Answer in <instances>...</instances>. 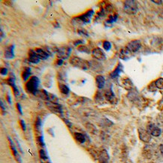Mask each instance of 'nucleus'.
<instances>
[{
    "mask_svg": "<svg viewBox=\"0 0 163 163\" xmlns=\"http://www.w3.org/2000/svg\"><path fill=\"white\" fill-rule=\"evenodd\" d=\"M40 84V80L37 76H32L29 79L26 84V91L31 94H36L38 92V86Z\"/></svg>",
    "mask_w": 163,
    "mask_h": 163,
    "instance_id": "f257e3e1",
    "label": "nucleus"
},
{
    "mask_svg": "<svg viewBox=\"0 0 163 163\" xmlns=\"http://www.w3.org/2000/svg\"><path fill=\"white\" fill-rule=\"evenodd\" d=\"M70 64L73 65L74 67L82 69H88L91 67L90 62L87 60H84L82 58H80L78 57H72L70 59Z\"/></svg>",
    "mask_w": 163,
    "mask_h": 163,
    "instance_id": "f03ea898",
    "label": "nucleus"
},
{
    "mask_svg": "<svg viewBox=\"0 0 163 163\" xmlns=\"http://www.w3.org/2000/svg\"><path fill=\"white\" fill-rule=\"evenodd\" d=\"M123 9L128 15H135L138 11V2L134 0H127L124 2Z\"/></svg>",
    "mask_w": 163,
    "mask_h": 163,
    "instance_id": "7ed1b4c3",
    "label": "nucleus"
},
{
    "mask_svg": "<svg viewBox=\"0 0 163 163\" xmlns=\"http://www.w3.org/2000/svg\"><path fill=\"white\" fill-rule=\"evenodd\" d=\"M71 48L67 47V46H64V47H60L57 49L56 50V55L59 58L64 60V59H67L69 57L71 54Z\"/></svg>",
    "mask_w": 163,
    "mask_h": 163,
    "instance_id": "20e7f679",
    "label": "nucleus"
},
{
    "mask_svg": "<svg viewBox=\"0 0 163 163\" xmlns=\"http://www.w3.org/2000/svg\"><path fill=\"white\" fill-rule=\"evenodd\" d=\"M126 49L131 53L137 52L139 49L141 48V43L139 40H132L127 44Z\"/></svg>",
    "mask_w": 163,
    "mask_h": 163,
    "instance_id": "39448f33",
    "label": "nucleus"
},
{
    "mask_svg": "<svg viewBox=\"0 0 163 163\" xmlns=\"http://www.w3.org/2000/svg\"><path fill=\"white\" fill-rule=\"evenodd\" d=\"M138 135L139 138L141 139V141H142L143 142L149 143L151 141V135L147 131V130L139 128Z\"/></svg>",
    "mask_w": 163,
    "mask_h": 163,
    "instance_id": "423d86ee",
    "label": "nucleus"
},
{
    "mask_svg": "<svg viewBox=\"0 0 163 163\" xmlns=\"http://www.w3.org/2000/svg\"><path fill=\"white\" fill-rule=\"evenodd\" d=\"M147 131L153 137H160L162 134V131L160 128L154 124H150L147 127Z\"/></svg>",
    "mask_w": 163,
    "mask_h": 163,
    "instance_id": "0eeeda50",
    "label": "nucleus"
},
{
    "mask_svg": "<svg viewBox=\"0 0 163 163\" xmlns=\"http://www.w3.org/2000/svg\"><path fill=\"white\" fill-rule=\"evenodd\" d=\"M92 55L94 58L99 60H105L106 59V56L104 51L99 48H96L92 51Z\"/></svg>",
    "mask_w": 163,
    "mask_h": 163,
    "instance_id": "6e6552de",
    "label": "nucleus"
},
{
    "mask_svg": "<svg viewBox=\"0 0 163 163\" xmlns=\"http://www.w3.org/2000/svg\"><path fill=\"white\" fill-rule=\"evenodd\" d=\"M47 106L50 110L53 111V112H55V113H57V114H62V107H61L59 103L47 102Z\"/></svg>",
    "mask_w": 163,
    "mask_h": 163,
    "instance_id": "1a4fd4ad",
    "label": "nucleus"
},
{
    "mask_svg": "<svg viewBox=\"0 0 163 163\" xmlns=\"http://www.w3.org/2000/svg\"><path fill=\"white\" fill-rule=\"evenodd\" d=\"M94 11L92 10H89L88 11H86V13L84 14V15L77 17V18L80 20V21H82L84 24H89L90 22V20H91V17L93 15Z\"/></svg>",
    "mask_w": 163,
    "mask_h": 163,
    "instance_id": "9d476101",
    "label": "nucleus"
},
{
    "mask_svg": "<svg viewBox=\"0 0 163 163\" xmlns=\"http://www.w3.org/2000/svg\"><path fill=\"white\" fill-rule=\"evenodd\" d=\"M105 98L106 101L110 102L111 103H115L116 102V98L115 97L114 92H112L111 89L106 90L105 92Z\"/></svg>",
    "mask_w": 163,
    "mask_h": 163,
    "instance_id": "9b49d317",
    "label": "nucleus"
},
{
    "mask_svg": "<svg viewBox=\"0 0 163 163\" xmlns=\"http://www.w3.org/2000/svg\"><path fill=\"white\" fill-rule=\"evenodd\" d=\"M40 60L41 59L35 52V50H30L29 52V61L32 64H38V63H39Z\"/></svg>",
    "mask_w": 163,
    "mask_h": 163,
    "instance_id": "f8f14e48",
    "label": "nucleus"
},
{
    "mask_svg": "<svg viewBox=\"0 0 163 163\" xmlns=\"http://www.w3.org/2000/svg\"><path fill=\"white\" fill-rule=\"evenodd\" d=\"M14 45L6 48L5 50V58H7V59H12L14 57Z\"/></svg>",
    "mask_w": 163,
    "mask_h": 163,
    "instance_id": "ddd939ff",
    "label": "nucleus"
},
{
    "mask_svg": "<svg viewBox=\"0 0 163 163\" xmlns=\"http://www.w3.org/2000/svg\"><path fill=\"white\" fill-rule=\"evenodd\" d=\"M35 52L36 53V54H37L38 56V58H39L41 60H46L49 57L48 53L46 52V51H45V50H43L42 49H40V48L36 49V50H35Z\"/></svg>",
    "mask_w": 163,
    "mask_h": 163,
    "instance_id": "4468645a",
    "label": "nucleus"
},
{
    "mask_svg": "<svg viewBox=\"0 0 163 163\" xmlns=\"http://www.w3.org/2000/svg\"><path fill=\"white\" fill-rule=\"evenodd\" d=\"M8 141H9L10 146H11V150H12V153H13L15 159H16V160H17V161L19 163H21V157H20V156H19L18 153H17V149H16V147H15L13 141H11V139L10 138V137H8Z\"/></svg>",
    "mask_w": 163,
    "mask_h": 163,
    "instance_id": "2eb2a0df",
    "label": "nucleus"
},
{
    "mask_svg": "<svg viewBox=\"0 0 163 163\" xmlns=\"http://www.w3.org/2000/svg\"><path fill=\"white\" fill-rule=\"evenodd\" d=\"M119 57H120L121 59H123V60H127L131 58V52H130L126 48H125V49H123L122 50L120 51Z\"/></svg>",
    "mask_w": 163,
    "mask_h": 163,
    "instance_id": "dca6fc26",
    "label": "nucleus"
},
{
    "mask_svg": "<svg viewBox=\"0 0 163 163\" xmlns=\"http://www.w3.org/2000/svg\"><path fill=\"white\" fill-rule=\"evenodd\" d=\"M8 84H9L10 86L12 88V89H13V92H14V94L16 97H17V96L20 94V92H19V90L17 89V86H16V85H15V81H14V79H13V78H8Z\"/></svg>",
    "mask_w": 163,
    "mask_h": 163,
    "instance_id": "f3484780",
    "label": "nucleus"
},
{
    "mask_svg": "<svg viewBox=\"0 0 163 163\" xmlns=\"http://www.w3.org/2000/svg\"><path fill=\"white\" fill-rule=\"evenodd\" d=\"M96 84L99 89L103 88L105 85V79L102 76H97L96 77Z\"/></svg>",
    "mask_w": 163,
    "mask_h": 163,
    "instance_id": "a211bd4d",
    "label": "nucleus"
},
{
    "mask_svg": "<svg viewBox=\"0 0 163 163\" xmlns=\"http://www.w3.org/2000/svg\"><path fill=\"white\" fill-rule=\"evenodd\" d=\"M123 71V65L121 64H119L116 69L111 73V77L113 79H116L120 76V73Z\"/></svg>",
    "mask_w": 163,
    "mask_h": 163,
    "instance_id": "6ab92c4d",
    "label": "nucleus"
},
{
    "mask_svg": "<svg viewBox=\"0 0 163 163\" xmlns=\"http://www.w3.org/2000/svg\"><path fill=\"white\" fill-rule=\"evenodd\" d=\"M109 156L106 150H102L100 154L99 158V162L100 163H108Z\"/></svg>",
    "mask_w": 163,
    "mask_h": 163,
    "instance_id": "aec40b11",
    "label": "nucleus"
},
{
    "mask_svg": "<svg viewBox=\"0 0 163 163\" xmlns=\"http://www.w3.org/2000/svg\"><path fill=\"white\" fill-rule=\"evenodd\" d=\"M123 85L124 88L127 89V90H131L132 87H133V84L131 83V81L129 79H124L123 80Z\"/></svg>",
    "mask_w": 163,
    "mask_h": 163,
    "instance_id": "412c9836",
    "label": "nucleus"
},
{
    "mask_svg": "<svg viewBox=\"0 0 163 163\" xmlns=\"http://www.w3.org/2000/svg\"><path fill=\"white\" fill-rule=\"evenodd\" d=\"M30 75H31V69L29 67L25 68L24 70L22 73V77L23 80L26 81L28 80V79L29 78Z\"/></svg>",
    "mask_w": 163,
    "mask_h": 163,
    "instance_id": "4be33fe9",
    "label": "nucleus"
},
{
    "mask_svg": "<svg viewBox=\"0 0 163 163\" xmlns=\"http://www.w3.org/2000/svg\"><path fill=\"white\" fill-rule=\"evenodd\" d=\"M59 88H60V91L61 92V93H62L64 94H68V93L70 92L69 88L66 85L60 84L59 85Z\"/></svg>",
    "mask_w": 163,
    "mask_h": 163,
    "instance_id": "5701e85b",
    "label": "nucleus"
},
{
    "mask_svg": "<svg viewBox=\"0 0 163 163\" xmlns=\"http://www.w3.org/2000/svg\"><path fill=\"white\" fill-rule=\"evenodd\" d=\"M75 139L77 140V141H78L80 144H84L86 141V137L83 134L81 133H75Z\"/></svg>",
    "mask_w": 163,
    "mask_h": 163,
    "instance_id": "b1692460",
    "label": "nucleus"
},
{
    "mask_svg": "<svg viewBox=\"0 0 163 163\" xmlns=\"http://www.w3.org/2000/svg\"><path fill=\"white\" fill-rule=\"evenodd\" d=\"M117 17H118V15H114L110 16L107 21H105V25H111L113 23L115 22L117 20Z\"/></svg>",
    "mask_w": 163,
    "mask_h": 163,
    "instance_id": "393cba45",
    "label": "nucleus"
},
{
    "mask_svg": "<svg viewBox=\"0 0 163 163\" xmlns=\"http://www.w3.org/2000/svg\"><path fill=\"white\" fill-rule=\"evenodd\" d=\"M155 86L158 89H163V78H159L155 81Z\"/></svg>",
    "mask_w": 163,
    "mask_h": 163,
    "instance_id": "a878e982",
    "label": "nucleus"
},
{
    "mask_svg": "<svg viewBox=\"0 0 163 163\" xmlns=\"http://www.w3.org/2000/svg\"><path fill=\"white\" fill-rule=\"evenodd\" d=\"M86 128L90 131V133L92 134H96V128H95V126H93L92 124H86Z\"/></svg>",
    "mask_w": 163,
    "mask_h": 163,
    "instance_id": "bb28decb",
    "label": "nucleus"
},
{
    "mask_svg": "<svg viewBox=\"0 0 163 163\" xmlns=\"http://www.w3.org/2000/svg\"><path fill=\"white\" fill-rule=\"evenodd\" d=\"M77 50L81 52H85V53H90V50L87 47L84 46V45H80L77 48Z\"/></svg>",
    "mask_w": 163,
    "mask_h": 163,
    "instance_id": "cd10ccee",
    "label": "nucleus"
},
{
    "mask_svg": "<svg viewBox=\"0 0 163 163\" xmlns=\"http://www.w3.org/2000/svg\"><path fill=\"white\" fill-rule=\"evenodd\" d=\"M111 44L110 42L108 41L104 42L103 49H105V50H106V51H109V50L111 49Z\"/></svg>",
    "mask_w": 163,
    "mask_h": 163,
    "instance_id": "c85d7f7f",
    "label": "nucleus"
},
{
    "mask_svg": "<svg viewBox=\"0 0 163 163\" xmlns=\"http://www.w3.org/2000/svg\"><path fill=\"white\" fill-rule=\"evenodd\" d=\"M77 32H78L79 35H81V36H84V37H89L88 33L86 32V30H84V29H80Z\"/></svg>",
    "mask_w": 163,
    "mask_h": 163,
    "instance_id": "c756f323",
    "label": "nucleus"
},
{
    "mask_svg": "<svg viewBox=\"0 0 163 163\" xmlns=\"http://www.w3.org/2000/svg\"><path fill=\"white\" fill-rule=\"evenodd\" d=\"M39 155H40V157H41V159H42V160H47V153H46V152H45V150H40Z\"/></svg>",
    "mask_w": 163,
    "mask_h": 163,
    "instance_id": "7c9ffc66",
    "label": "nucleus"
},
{
    "mask_svg": "<svg viewBox=\"0 0 163 163\" xmlns=\"http://www.w3.org/2000/svg\"><path fill=\"white\" fill-rule=\"evenodd\" d=\"M7 73H8V69H7V68L2 67V69H1V74H2V76L7 75Z\"/></svg>",
    "mask_w": 163,
    "mask_h": 163,
    "instance_id": "2f4dec72",
    "label": "nucleus"
},
{
    "mask_svg": "<svg viewBox=\"0 0 163 163\" xmlns=\"http://www.w3.org/2000/svg\"><path fill=\"white\" fill-rule=\"evenodd\" d=\"M20 123H21V128H22V129L23 130V131H26V124H25L24 121L23 120H20Z\"/></svg>",
    "mask_w": 163,
    "mask_h": 163,
    "instance_id": "473e14b6",
    "label": "nucleus"
},
{
    "mask_svg": "<svg viewBox=\"0 0 163 163\" xmlns=\"http://www.w3.org/2000/svg\"><path fill=\"white\" fill-rule=\"evenodd\" d=\"M17 110H18L19 113H20V114H23L22 109H21V106L19 103H17Z\"/></svg>",
    "mask_w": 163,
    "mask_h": 163,
    "instance_id": "72a5a7b5",
    "label": "nucleus"
},
{
    "mask_svg": "<svg viewBox=\"0 0 163 163\" xmlns=\"http://www.w3.org/2000/svg\"><path fill=\"white\" fill-rule=\"evenodd\" d=\"M83 42H84V41H83V40H77V41L75 42V43H74V45L77 46V45H79V44H81V45H82Z\"/></svg>",
    "mask_w": 163,
    "mask_h": 163,
    "instance_id": "f704fd0d",
    "label": "nucleus"
},
{
    "mask_svg": "<svg viewBox=\"0 0 163 163\" xmlns=\"http://www.w3.org/2000/svg\"><path fill=\"white\" fill-rule=\"evenodd\" d=\"M160 153H161V154H162V156H163V144H161L160 146Z\"/></svg>",
    "mask_w": 163,
    "mask_h": 163,
    "instance_id": "c9c22d12",
    "label": "nucleus"
},
{
    "mask_svg": "<svg viewBox=\"0 0 163 163\" xmlns=\"http://www.w3.org/2000/svg\"><path fill=\"white\" fill-rule=\"evenodd\" d=\"M62 63H63V60H62V59H59L58 61H57V64H58L59 66L62 65Z\"/></svg>",
    "mask_w": 163,
    "mask_h": 163,
    "instance_id": "e433bc0d",
    "label": "nucleus"
},
{
    "mask_svg": "<svg viewBox=\"0 0 163 163\" xmlns=\"http://www.w3.org/2000/svg\"><path fill=\"white\" fill-rule=\"evenodd\" d=\"M7 99H8V101L9 102V103H11V98H10L9 95H7Z\"/></svg>",
    "mask_w": 163,
    "mask_h": 163,
    "instance_id": "4c0bfd02",
    "label": "nucleus"
},
{
    "mask_svg": "<svg viewBox=\"0 0 163 163\" xmlns=\"http://www.w3.org/2000/svg\"><path fill=\"white\" fill-rule=\"evenodd\" d=\"M153 2H154V3H156V4H162V2L160 1V2H156V1H153Z\"/></svg>",
    "mask_w": 163,
    "mask_h": 163,
    "instance_id": "58836bf2",
    "label": "nucleus"
}]
</instances>
